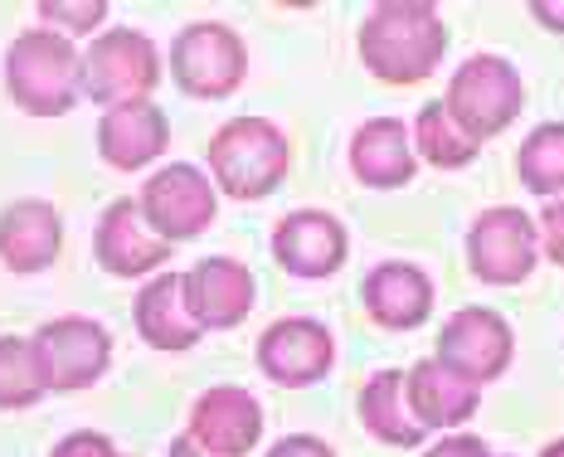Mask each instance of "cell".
<instances>
[{
    "instance_id": "16",
    "label": "cell",
    "mask_w": 564,
    "mask_h": 457,
    "mask_svg": "<svg viewBox=\"0 0 564 457\" xmlns=\"http://www.w3.org/2000/svg\"><path fill=\"white\" fill-rule=\"evenodd\" d=\"M185 433L225 457H249L263 438V404L239 384H215L191 404Z\"/></svg>"
},
{
    "instance_id": "7",
    "label": "cell",
    "mask_w": 564,
    "mask_h": 457,
    "mask_svg": "<svg viewBox=\"0 0 564 457\" xmlns=\"http://www.w3.org/2000/svg\"><path fill=\"white\" fill-rule=\"evenodd\" d=\"M137 209L151 225V233L175 249V243H191L215 225L219 191H215V181H209V171L191 166V161H171V166H156L141 181Z\"/></svg>"
},
{
    "instance_id": "26",
    "label": "cell",
    "mask_w": 564,
    "mask_h": 457,
    "mask_svg": "<svg viewBox=\"0 0 564 457\" xmlns=\"http://www.w3.org/2000/svg\"><path fill=\"white\" fill-rule=\"evenodd\" d=\"M44 30L64 34V40H88L108 25V0H40L34 6Z\"/></svg>"
},
{
    "instance_id": "12",
    "label": "cell",
    "mask_w": 564,
    "mask_h": 457,
    "mask_svg": "<svg viewBox=\"0 0 564 457\" xmlns=\"http://www.w3.org/2000/svg\"><path fill=\"white\" fill-rule=\"evenodd\" d=\"M273 258L282 273L302 278V283H322L346 268L350 233L332 209H292L273 225Z\"/></svg>"
},
{
    "instance_id": "11",
    "label": "cell",
    "mask_w": 564,
    "mask_h": 457,
    "mask_svg": "<svg viewBox=\"0 0 564 457\" xmlns=\"http://www.w3.org/2000/svg\"><path fill=\"white\" fill-rule=\"evenodd\" d=\"M438 366H448L453 374L473 384H491L511 370L516 360V331L501 312L491 307H463L443 322L438 350H433Z\"/></svg>"
},
{
    "instance_id": "5",
    "label": "cell",
    "mask_w": 564,
    "mask_h": 457,
    "mask_svg": "<svg viewBox=\"0 0 564 457\" xmlns=\"http://www.w3.org/2000/svg\"><path fill=\"white\" fill-rule=\"evenodd\" d=\"M161 74H166V58L147 30H102L84 50V98L102 112L122 102H147L161 88Z\"/></svg>"
},
{
    "instance_id": "19",
    "label": "cell",
    "mask_w": 564,
    "mask_h": 457,
    "mask_svg": "<svg viewBox=\"0 0 564 457\" xmlns=\"http://www.w3.org/2000/svg\"><path fill=\"white\" fill-rule=\"evenodd\" d=\"M350 175L370 191H399L419 175L414 137L399 117H370L350 137Z\"/></svg>"
},
{
    "instance_id": "25",
    "label": "cell",
    "mask_w": 564,
    "mask_h": 457,
    "mask_svg": "<svg viewBox=\"0 0 564 457\" xmlns=\"http://www.w3.org/2000/svg\"><path fill=\"white\" fill-rule=\"evenodd\" d=\"M516 181L540 200H560L564 195V122H540L516 146Z\"/></svg>"
},
{
    "instance_id": "2",
    "label": "cell",
    "mask_w": 564,
    "mask_h": 457,
    "mask_svg": "<svg viewBox=\"0 0 564 457\" xmlns=\"http://www.w3.org/2000/svg\"><path fill=\"white\" fill-rule=\"evenodd\" d=\"M6 93L25 117H68L84 98V50L54 30H20L6 54Z\"/></svg>"
},
{
    "instance_id": "23",
    "label": "cell",
    "mask_w": 564,
    "mask_h": 457,
    "mask_svg": "<svg viewBox=\"0 0 564 457\" xmlns=\"http://www.w3.org/2000/svg\"><path fill=\"white\" fill-rule=\"evenodd\" d=\"M409 137H414L419 161L423 166H433V171H467L481 156V142H473V137L453 122L448 108H443V98L423 102L414 127H409Z\"/></svg>"
},
{
    "instance_id": "21",
    "label": "cell",
    "mask_w": 564,
    "mask_h": 457,
    "mask_svg": "<svg viewBox=\"0 0 564 457\" xmlns=\"http://www.w3.org/2000/svg\"><path fill=\"white\" fill-rule=\"evenodd\" d=\"M132 326L137 336L161 356H181V350H195L205 341V331L195 326V316L185 312V292H181V273H156L147 278L132 302Z\"/></svg>"
},
{
    "instance_id": "1",
    "label": "cell",
    "mask_w": 564,
    "mask_h": 457,
    "mask_svg": "<svg viewBox=\"0 0 564 457\" xmlns=\"http://www.w3.org/2000/svg\"><path fill=\"white\" fill-rule=\"evenodd\" d=\"M360 68L384 88H414L438 74L448 54V25L423 0H384L356 30Z\"/></svg>"
},
{
    "instance_id": "4",
    "label": "cell",
    "mask_w": 564,
    "mask_h": 457,
    "mask_svg": "<svg viewBox=\"0 0 564 457\" xmlns=\"http://www.w3.org/2000/svg\"><path fill=\"white\" fill-rule=\"evenodd\" d=\"M166 68L185 98L225 102L249 78V44L225 20H191V25L175 30L166 50Z\"/></svg>"
},
{
    "instance_id": "3",
    "label": "cell",
    "mask_w": 564,
    "mask_h": 457,
    "mask_svg": "<svg viewBox=\"0 0 564 457\" xmlns=\"http://www.w3.org/2000/svg\"><path fill=\"white\" fill-rule=\"evenodd\" d=\"M205 166L219 195L239 205L268 200L292 166V146L268 117H229L205 146Z\"/></svg>"
},
{
    "instance_id": "32",
    "label": "cell",
    "mask_w": 564,
    "mask_h": 457,
    "mask_svg": "<svg viewBox=\"0 0 564 457\" xmlns=\"http://www.w3.org/2000/svg\"><path fill=\"white\" fill-rule=\"evenodd\" d=\"M166 457H225V453H215V448H205V443H195L191 433H175L171 448H166Z\"/></svg>"
},
{
    "instance_id": "30",
    "label": "cell",
    "mask_w": 564,
    "mask_h": 457,
    "mask_svg": "<svg viewBox=\"0 0 564 457\" xmlns=\"http://www.w3.org/2000/svg\"><path fill=\"white\" fill-rule=\"evenodd\" d=\"M268 457H336L332 443H322L316 433H288V438H278Z\"/></svg>"
},
{
    "instance_id": "22",
    "label": "cell",
    "mask_w": 564,
    "mask_h": 457,
    "mask_svg": "<svg viewBox=\"0 0 564 457\" xmlns=\"http://www.w3.org/2000/svg\"><path fill=\"white\" fill-rule=\"evenodd\" d=\"M356 414L366 424L370 438H380L384 448H423L429 428L414 418L404 394V370H375L366 384H360V400Z\"/></svg>"
},
{
    "instance_id": "14",
    "label": "cell",
    "mask_w": 564,
    "mask_h": 457,
    "mask_svg": "<svg viewBox=\"0 0 564 457\" xmlns=\"http://www.w3.org/2000/svg\"><path fill=\"white\" fill-rule=\"evenodd\" d=\"M93 263L108 278H156L166 273L171 263V243L156 239L151 225L141 219L137 200H112L98 215V229H93Z\"/></svg>"
},
{
    "instance_id": "31",
    "label": "cell",
    "mask_w": 564,
    "mask_h": 457,
    "mask_svg": "<svg viewBox=\"0 0 564 457\" xmlns=\"http://www.w3.org/2000/svg\"><path fill=\"white\" fill-rule=\"evenodd\" d=\"M531 20L550 34H564V0H531Z\"/></svg>"
},
{
    "instance_id": "28",
    "label": "cell",
    "mask_w": 564,
    "mask_h": 457,
    "mask_svg": "<svg viewBox=\"0 0 564 457\" xmlns=\"http://www.w3.org/2000/svg\"><path fill=\"white\" fill-rule=\"evenodd\" d=\"M50 457H122V453L112 448L108 433H93V428H84V433H68V438H58Z\"/></svg>"
},
{
    "instance_id": "15",
    "label": "cell",
    "mask_w": 564,
    "mask_h": 457,
    "mask_svg": "<svg viewBox=\"0 0 564 457\" xmlns=\"http://www.w3.org/2000/svg\"><path fill=\"white\" fill-rule=\"evenodd\" d=\"M360 302H366V316L384 331H419L433 316V278L423 273L419 263H399V258H384L375 263L366 278H360Z\"/></svg>"
},
{
    "instance_id": "6",
    "label": "cell",
    "mask_w": 564,
    "mask_h": 457,
    "mask_svg": "<svg viewBox=\"0 0 564 457\" xmlns=\"http://www.w3.org/2000/svg\"><path fill=\"white\" fill-rule=\"evenodd\" d=\"M521 102H525V84L507 54L463 58L448 78V93H443L448 117L481 146H487L491 137H501L516 117H521Z\"/></svg>"
},
{
    "instance_id": "33",
    "label": "cell",
    "mask_w": 564,
    "mask_h": 457,
    "mask_svg": "<svg viewBox=\"0 0 564 457\" xmlns=\"http://www.w3.org/2000/svg\"><path fill=\"white\" fill-rule=\"evenodd\" d=\"M535 457H564V438H550V443H545V448H540Z\"/></svg>"
},
{
    "instance_id": "9",
    "label": "cell",
    "mask_w": 564,
    "mask_h": 457,
    "mask_svg": "<svg viewBox=\"0 0 564 457\" xmlns=\"http://www.w3.org/2000/svg\"><path fill=\"white\" fill-rule=\"evenodd\" d=\"M34 346H40L50 394L93 390L112 366V331L93 316H54L34 331Z\"/></svg>"
},
{
    "instance_id": "27",
    "label": "cell",
    "mask_w": 564,
    "mask_h": 457,
    "mask_svg": "<svg viewBox=\"0 0 564 457\" xmlns=\"http://www.w3.org/2000/svg\"><path fill=\"white\" fill-rule=\"evenodd\" d=\"M535 229H540V258H550L555 268H564V195L560 200H545Z\"/></svg>"
},
{
    "instance_id": "20",
    "label": "cell",
    "mask_w": 564,
    "mask_h": 457,
    "mask_svg": "<svg viewBox=\"0 0 564 457\" xmlns=\"http://www.w3.org/2000/svg\"><path fill=\"white\" fill-rule=\"evenodd\" d=\"M404 394H409L414 418L429 433L463 428L467 418H477V404H481V384L453 374L448 366H438L433 356H423V360H414V366L404 370Z\"/></svg>"
},
{
    "instance_id": "17",
    "label": "cell",
    "mask_w": 564,
    "mask_h": 457,
    "mask_svg": "<svg viewBox=\"0 0 564 457\" xmlns=\"http://www.w3.org/2000/svg\"><path fill=\"white\" fill-rule=\"evenodd\" d=\"M171 146V122L156 98L147 102H122L98 117V156L112 171H147L166 156Z\"/></svg>"
},
{
    "instance_id": "29",
    "label": "cell",
    "mask_w": 564,
    "mask_h": 457,
    "mask_svg": "<svg viewBox=\"0 0 564 457\" xmlns=\"http://www.w3.org/2000/svg\"><path fill=\"white\" fill-rule=\"evenodd\" d=\"M423 457H497L487 448V443L477 438V433H463V428H453V433H443L433 448H423Z\"/></svg>"
},
{
    "instance_id": "10",
    "label": "cell",
    "mask_w": 564,
    "mask_h": 457,
    "mask_svg": "<svg viewBox=\"0 0 564 457\" xmlns=\"http://www.w3.org/2000/svg\"><path fill=\"white\" fill-rule=\"evenodd\" d=\"M253 360L263 370V380H273L278 390H307V384L332 374L336 336L316 316H278L258 336Z\"/></svg>"
},
{
    "instance_id": "18",
    "label": "cell",
    "mask_w": 564,
    "mask_h": 457,
    "mask_svg": "<svg viewBox=\"0 0 564 457\" xmlns=\"http://www.w3.org/2000/svg\"><path fill=\"white\" fill-rule=\"evenodd\" d=\"M64 253V219L50 200H15L0 209V263L15 278L44 273Z\"/></svg>"
},
{
    "instance_id": "13",
    "label": "cell",
    "mask_w": 564,
    "mask_h": 457,
    "mask_svg": "<svg viewBox=\"0 0 564 457\" xmlns=\"http://www.w3.org/2000/svg\"><path fill=\"white\" fill-rule=\"evenodd\" d=\"M181 292H185V312L195 316L199 331H234L243 326V316L253 312V273L239 258H199L181 273Z\"/></svg>"
},
{
    "instance_id": "8",
    "label": "cell",
    "mask_w": 564,
    "mask_h": 457,
    "mask_svg": "<svg viewBox=\"0 0 564 457\" xmlns=\"http://www.w3.org/2000/svg\"><path fill=\"white\" fill-rule=\"evenodd\" d=\"M540 263V229L525 209L491 205L467 229V268L487 287H516Z\"/></svg>"
},
{
    "instance_id": "24",
    "label": "cell",
    "mask_w": 564,
    "mask_h": 457,
    "mask_svg": "<svg viewBox=\"0 0 564 457\" xmlns=\"http://www.w3.org/2000/svg\"><path fill=\"white\" fill-rule=\"evenodd\" d=\"M50 394V380H44V360L34 336H0V409L6 414H20V409H34Z\"/></svg>"
}]
</instances>
